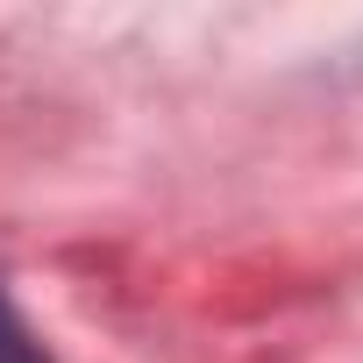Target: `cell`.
Masks as SVG:
<instances>
[{
  "label": "cell",
  "mask_w": 363,
  "mask_h": 363,
  "mask_svg": "<svg viewBox=\"0 0 363 363\" xmlns=\"http://www.w3.org/2000/svg\"><path fill=\"white\" fill-rule=\"evenodd\" d=\"M0 363H50V349L29 335V320L15 313V299H8V285H0Z\"/></svg>",
  "instance_id": "cell-1"
}]
</instances>
